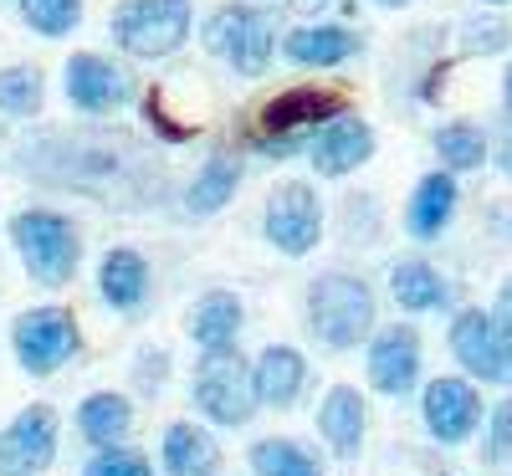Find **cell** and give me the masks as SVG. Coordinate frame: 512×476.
<instances>
[{
  "mask_svg": "<svg viewBox=\"0 0 512 476\" xmlns=\"http://www.w3.org/2000/svg\"><path fill=\"white\" fill-rule=\"evenodd\" d=\"M26 175H41L62 190H88V195H103V200H123L134 205L123 185L128 180H144V159L134 154L128 139H108V134H88V139H41L31 154H21Z\"/></svg>",
  "mask_w": 512,
  "mask_h": 476,
  "instance_id": "cell-1",
  "label": "cell"
},
{
  "mask_svg": "<svg viewBox=\"0 0 512 476\" xmlns=\"http://www.w3.org/2000/svg\"><path fill=\"white\" fill-rule=\"evenodd\" d=\"M308 328L323 349L349 354L374 333V292L349 272H323L308 287Z\"/></svg>",
  "mask_w": 512,
  "mask_h": 476,
  "instance_id": "cell-2",
  "label": "cell"
},
{
  "mask_svg": "<svg viewBox=\"0 0 512 476\" xmlns=\"http://www.w3.org/2000/svg\"><path fill=\"white\" fill-rule=\"evenodd\" d=\"M11 241L21 251V267L41 287H67L82 267V236L57 210H21L11 221Z\"/></svg>",
  "mask_w": 512,
  "mask_h": 476,
  "instance_id": "cell-3",
  "label": "cell"
},
{
  "mask_svg": "<svg viewBox=\"0 0 512 476\" xmlns=\"http://www.w3.org/2000/svg\"><path fill=\"white\" fill-rule=\"evenodd\" d=\"M190 26H195L190 0H123L113 11V41L139 62L175 57L190 41Z\"/></svg>",
  "mask_w": 512,
  "mask_h": 476,
  "instance_id": "cell-4",
  "label": "cell"
},
{
  "mask_svg": "<svg viewBox=\"0 0 512 476\" xmlns=\"http://www.w3.org/2000/svg\"><path fill=\"white\" fill-rule=\"evenodd\" d=\"M205 47H210V57H221L226 67H236L241 77H262L272 67V52H277L272 11L246 6V0H231V6H221L216 16L205 21Z\"/></svg>",
  "mask_w": 512,
  "mask_h": 476,
  "instance_id": "cell-5",
  "label": "cell"
},
{
  "mask_svg": "<svg viewBox=\"0 0 512 476\" xmlns=\"http://www.w3.org/2000/svg\"><path fill=\"white\" fill-rule=\"evenodd\" d=\"M338 113H349V98L338 88H287L277 93L262 118H256V128H262V154H292L297 144H303V134H318V128Z\"/></svg>",
  "mask_w": 512,
  "mask_h": 476,
  "instance_id": "cell-6",
  "label": "cell"
},
{
  "mask_svg": "<svg viewBox=\"0 0 512 476\" xmlns=\"http://www.w3.org/2000/svg\"><path fill=\"white\" fill-rule=\"evenodd\" d=\"M190 395H195L200 415H210L216 425H246L256 415L251 364L241 359V349H210V354H200Z\"/></svg>",
  "mask_w": 512,
  "mask_h": 476,
  "instance_id": "cell-7",
  "label": "cell"
},
{
  "mask_svg": "<svg viewBox=\"0 0 512 476\" xmlns=\"http://www.w3.org/2000/svg\"><path fill=\"white\" fill-rule=\"evenodd\" d=\"M11 349H16V364L36 379L57 374L62 364L77 359L82 349V328L67 308H26L16 323H11Z\"/></svg>",
  "mask_w": 512,
  "mask_h": 476,
  "instance_id": "cell-8",
  "label": "cell"
},
{
  "mask_svg": "<svg viewBox=\"0 0 512 476\" xmlns=\"http://www.w3.org/2000/svg\"><path fill=\"white\" fill-rule=\"evenodd\" d=\"M267 241L282 251V256H308L323 236V205L313 195V185L303 180H287L267 195Z\"/></svg>",
  "mask_w": 512,
  "mask_h": 476,
  "instance_id": "cell-9",
  "label": "cell"
},
{
  "mask_svg": "<svg viewBox=\"0 0 512 476\" xmlns=\"http://www.w3.org/2000/svg\"><path fill=\"white\" fill-rule=\"evenodd\" d=\"M57 461V410L26 405L0 430V476H41Z\"/></svg>",
  "mask_w": 512,
  "mask_h": 476,
  "instance_id": "cell-10",
  "label": "cell"
},
{
  "mask_svg": "<svg viewBox=\"0 0 512 476\" xmlns=\"http://www.w3.org/2000/svg\"><path fill=\"white\" fill-rule=\"evenodd\" d=\"M67 103L88 118H103V113H118L128 98H134V77H128L118 62L98 57V52H77L67 57Z\"/></svg>",
  "mask_w": 512,
  "mask_h": 476,
  "instance_id": "cell-11",
  "label": "cell"
},
{
  "mask_svg": "<svg viewBox=\"0 0 512 476\" xmlns=\"http://www.w3.org/2000/svg\"><path fill=\"white\" fill-rule=\"evenodd\" d=\"M420 415H425V430H431L441 446H461L477 430V420H482V395L466 379H451L446 374V379L425 384Z\"/></svg>",
  "mask_w": 512,
  "mask_h": 476,
  "instance_id": "cell-12",
  "label": "cell"
},
{
  "mask_svg": "<svg viewBox=\"0 0 512 476\" xmlns=\"http://www.w3.org/2000/svg\"><path fill=\"white\" fill-rule=\"evenodd\" d=\"M420 379V333L410 323H395V328H379L374 343H369V384L379 395H410Z\"/></svg>",
  "mask_w": 512,
  "mask_h": 476,
  "instance_id": "cell-13",
  "label": "cell"
},
{
  "mask_svg": "<svg viewBox=\"0 0 512 476\" xmlns=\"http://www.w3.org/2000/svg\"><path fill=\"white\" fill-rule=\"evenodd\" d=\"M374 159V128L354 113H338L318 128V139H313V169L328 180H344L354 175L359 164Z\"/></svg>",
  "mask_w": 512,
  "mask_h": 476,
  "instance_id": "cell-14",
  "label": "cell"
},
{
  "mask_svg": "<svg viewBox=\"0 0 512 476\" xmlns=\"http://www.w3.org/2000/svg\"><path fill=\"white\" fill-rule=\"evenodd\" d=\"M308 384V359L292 349V343H267L251 364V389H256V405H272V410H287L297 405Z\"/></svg>",
  "mask_w": 512,
  "mask_h": 476,
  "instance_id": "cell-15",
  "label": "cell"
},
{
  "mask_svg": "<svg viewBox=\"0 0 512 476\" xmlns=\"http://www.w3.org/2000/svg\"><path fill=\"white\" fill-rule=\"evenodd\" d=\"M364 425H369V410H364V395L354 384H333L323 405H318V436L328 441L333 456H359L364 446Z\"/></svg>",
  "mask_w": 512,
  "mask_h": 476,
  "instance_id": "cell-16",
  "label": "cell"
},
{
  "mask_svg": "<svg viewBox=\"0 0 512 476\" xmlns=\"http://www.w3.org/2000/svg\"><path fill=\"white\" fill-rule=\"evenodd\" d=\"M98 292L113 313H139L149 297V262L134 246H113L98 262Z\"/></svg>",
  "mask_w": 512,
  "mask_h": 476,
  "instance_id": "cell-17",
  "label": "cell"
},
{
  "mask_svg": "<svg viewBox=\"0 0 512 476\" xmlns=\"http://www.w3.org/2000/svg\"><path fill=\"white\" fill-rule=\"evenodd\" d=\"M359 52V36L349 26H333V21H318V26H292L282 36V57L292 67H338Z\"/></svg>",
  "mask_w": 512,
  "mask_h": 476,
  "instance_id": "cell-18",
  "label": "cell"
},
{
  "mask_svg": "<svg viewBox=\"0 0 512 476\" xmlns=\"http://www.w3.org/2000/svg\"><path fill=\"white\" fill-rule=\"evenodd\" d=\"M456 200H461L456 175H446V169H436V175H425V180L415 185L410 205H405V231H410L415 241H436V236L451 226Z\"/></svg>",
  "mask_w": 512,
  "mask_h": 476,
  "instance_id": "cell-19",
  "label": "cell"
},
{
  "mask_svg": "<svg viewBox=\"0 0 512 476\" xmlns=\"http://www.w3.org/2000/svg\"><path fill=\"white\" fill-rule=\"evenodd\" d=\"M246 313H241V297L216 287V292H205L195 302V313H190V338L200 343V354L210 349H236V333H241Z\"/></svg>",
  "mask_w": 512,
  "mask_h": 476,
  "instance_id": "cell-20",
  "label": "cell"
},
{
  "mask_svg": "<svg viewBox=\"0 0 512 476\" xmlns=\"http://www.w3.org/2000/svg\"><path fill=\"white\" fill-rule=\"evenodd\" d=\"M164 471L169 476H216L221 471V446L210 430L175 420L164 430Z\"/></svg>",
  "mask_w": 512,
  "mask_h": 476,
  "instance_id": "cell-21",
  "label": "cell"
},
{
  "mask_svg": "<svg viewBox=\"0 0 512 476\" xmlns=\"http://www.w3.org/2000/svg\"><path fill=\"white\" fill-rule=\"evenodd\" d=\"M77 430L88 446H118L128 430H134V405H128V395H113V389H98V395H88L77 405Z\"/></svg>",
  "mask_w": 512,
  "mask_h": 476,
  "instance_id": "cell-22",
  "label": "cell"
},
{
  "mask_svg": "<svg viewBox=\"0 0 512 476\" xmlns=\"http://www.w3.org/2000/svg\"><path fill=\"white\" fill-rule=\"evenodd\" d=\"M236 185H241V164H236L231 154H210V159L195 169L190 190H185V210H190V215H216V210L231 205Z\"/></svg>",
  "mask_w": 512,
  "mask_h": 476,
  "instance_id": "cell-23",
  "label": "cell"
},
{
  "mask_svg": "<svg viewBox=\"0 0 512 476\" xmlns=\"http://www.w3.org/2000/svg\"><path fill=\"white\" fill-rule=\"evenodd\" d=\"M390 292H395V302L405 313H436V308H446V297H451L441 272L431 262H420V256L390 267Z\"/></svg>",
  "mask_w": 512,
  "mask_h": 476,
  "instance_id": "cell-24",
  "label": "cell"
},
{
  "mask_svg": "<svg viewBox=\"0 0 512 476\" xmlns=\"http://www.w3.org/2000/svg\"><path fill=\"white\" fill-rule=\"evenodd\" d=\"M451 354L472 379L492 384V313H482V308L456 313L451 318Z\"/></svg>",
  "mask_w": 512,
  "mask_h": 476,
  "instance_id": "cell-25",
  "label": "cell"
},
{
  "mask_svg": "<svg viewBox=\"0 0 512 476\" xmlns=\"http://www.w3.org/2000/svg\"><path fill=\"white\" fill-rule=\"evenodd\" d=\"M436 154L446 164V175H466V169H482L487 159V128L472 118H456L436 128Z\"/></svg>",
  "mask_w": 512,
  "mask_h": 476,
  "instance_id": "cell-26",
  "label": "cell"
},
{
  "mask_svg": "<svg viewBox=\"0 0 512 476\" xmlns=\"http://www.w3.org/2000/svg\"><path fill=\"white\" fill-rule=\"evenodd\" d=\"M41 103H47V77L31 62L0 67V113L6 118H36Z\"/></svg>",
  "mask_w": 512,
  "mask_h": 476,
  "instance_id": "cell-27",
  "label": "cell"
},
{
  "mask_svg": "<svg viewBox=\"0 0 512 476\" xmlns=\"http://www.w3.org/2000/svg\"><path fill=\"white\" fill-rule=\"evenodd\" d=\"M251 471L256 476H318V461L297 441L272 436V441H256L251 446Z\"/></svg>",
  "mask_w": 512,
  "mask_h": 476,
  "instance_id": "cell-28",
  "label": "cell"
},
{
  "mask_svg": "<svg viewBox=\"0 0 512 476\" xmlns=\"http://www.w3.org/2000/svg\"><path fill=\"white\" fill-rule=\"evenodd\" d=\"M21 21L36 36H72L82 26V0H21Z\"/></svg>",
  "mask_w": 512,
  "mask_h": 476,
  "instance_id": "cell-29",
  "label": "cell"
},
{
  "mask_svg": "<svg viewBox=\"0 0 512 476\" xmlns=\"http://www.w3.org/2000/svg\"><path fill=\"white\" fill-rule=\"evenodd\" d=\"M512 41V26L502 21V16H472V21H461V52L466 57H492V52H502Z\"/></svg>",
  "mask_w": 512,
  "mask_h": 476,
  "instance_id": "cell-30",
  "label": "cell"
},
{
  "mask_svg": "<svg viewBox=\"0 0 512 476\" xmlns=\"http://www.w3.org/2000/svg\"><path fill=\"white\" fill-rule=\"evenodd\" d=\"M82 476H154L149 456L128 451V446H103L88 466H82Z\"/></svg>",
  "mask_w": 512,
  "mask_h": 476,
  "instance_id": "cell-31",
  "label": "cell"
},
{
  "mask_svg": "<svg viewBox=\"0 0 512 476\" xmlns=\"http://www.w3.org/2000/svg\"><path fill=\"white\" fill-rule=\"evenodd\" d=\"M492 384H512V313H492Z\"/></svg>",
  "mask_w": 512,
  "mask_h": 476,
  "instance_id": "cell-32",
  "label": "cell"
},
{
  "mask_svg": "<svg viewBox=\"0 0 512 476\" xmlns=\"http://www.w3.org/2000/svg\"><path fill=\"white\" fill-rule=\"evenodd\" d=\"M487 456L492 461H502V456H512V395L492 410V430H487Z\"/></svg>",
  "mask_w": 512,
  "mask_h": 476,
  "instance_id": "cell-33",
  "label": "cell"
},
{
  "mask_svg": "<svg viewBox=\"0 0 512 476\" xmlns=\"http://www.w3.org/2000/svg\"><path fill=\"white\" fill-rule=\"evenodd\" d=\"M144 113H149V123L159 128L164 139H190V128H185V123H175V118L164 113V93H149V98H144Z\"/></svg>",
  "mask_w": 512,
  "mask_h": 476,
  "instance_id": "cell-34",
  "label": "cell"
},
{
  "mask_svg": "<svg viewBox=\"0 0 512 476\" xmlns=\"http://www.w3.org/2000/svg\"><path fill=\"white\" fill-rule=\"evenodd\" d=\"M164 369H169V359H164L159 349H144V354H139V374H134L139 389H149V395H154V389L164 384Z\"/></svg>",
  "mask_w": 512,
  "mask_h": 476,
  "instance_id": "cell-35",
  "label": "cell"
},
{
  "mask_svg": "<svg viewBox=\"0 0 512 476\" xmlns=\"http://www.w3.org/2000/svg\"><path fill=\"white\" fill-rule=\"evenodd\" d=\"M502 103H507V118H512V62H507V77H502Z\"/></svg>",
  "mask_w": 512,
  "mask_h": 476,
  "instance_id": "cell-36",
  "label": "cell"
},
{
  "mask_svg": "<svg viewBox=\"0 0 512 476\" xmlns=\"http://www.w3.org/2000/svg\"><path fill=\"white\" fill-rule=\"evenodd\" d=\"M502 313H512V277L502 282Z\"/></svg>",
  "mask_w": 512,
  "mask_h": 476,
  "instance_id": "cell-37",
  "label": "cell"
},
{
  "mask_svg": "<svg viewBox=\"0 0 512 476\" xmlns=\"http://www.w3.org/2000/svg\"><path fill=\"white\" fill-rule=\"evenodd\" d=\"M374 6H405V0H374Z\"/></svg>",
  "mask_w": 512,
  "mask_h": 476,
  "instance_id": "cell-38",
  "label": "cell"
},
{
  "mask_svg": "<svg viewBox=\"0 0 512 476\" xmlns=\"http://www.w3.org/2000/svg\"><path fill=\"white\" fill-rule=\"evenodd\" d=\"M487 6H512V0H487Z\"/></svg>",
  "mask_w": 512,
  "mask_h": 476,
  "instance_id": "cell-39",
  "label": "cell"
}]
</instances>
